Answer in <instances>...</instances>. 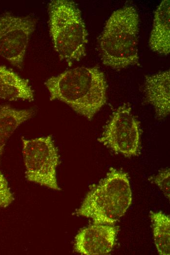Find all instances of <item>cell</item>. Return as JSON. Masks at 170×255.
I'll use <instances>...</instances> for the list:
<instances>
[{"label":"cell","instance_id":"5bb4252c","mask_svg":"<svg viewBox=\"0 0 170 255\" xmlns=\"http://www.w3.org/2000/svg\"><path fill=\"white\" fill-rule=\"evenodd\" d=\"M149 180L158 186L164 195L170 200V169L166 168L159 171L155 176L149 178Z\"/></svg>","mask_w":170,"mask_h":255},{"label":"cell","instance_id":"6da1fadb","mask_svg":"<svg viewBox=\"0 0 170 255\" xmlns=\"http://www.w3.org/2000/svg\"><path fill=\"white\" fill-rule=\"evenodd\" d=\"M50 99L61 101L91 120L106 104L107 85L97 67H77L48 79Z\"/></svg>","mask_w":170,"mask_h":255},{"label":"cell","instance_id":"277c9868","mask_svg":"<svg viewBox=\"0 0 170 255\" xmlns=\"http://www.w3.org/2000/svg\"><path fill=\"white\" fill-rule=\"evenodd\" d=\"M49 26L54 48L68 65L86 54L87 32L76 4L68 0H53L48 6Z\"/></svg>","mask_w":170,"mask_h":255},{"label":"cell","instance_id":"52a82bcc","mask_svg":"<svg viewBox=\"0 0 170 255\" xmlns=\"http://www.w3.org/2000/svg\"><path fill=\"white\" fill-rule=\"evenodd\" d=\"M36 20L9 13L0 15V56L21 68L30 35Z\"/></svg>","mask_w":170,"mask_h":255},{"label":"cell","instance_id":"5b68a950","mask_svg":"<svg viewBox=\"0 0 170 255\" xmlns=\"http://www.w3.org/2000/svg\"><path fill=\"white\" fill-rule=\"evenodd\" d=\"M21 141L26 179L48 188L59 190L56 173L59 156L52 136L31 139L22 137Z\"/></svg>","mask_w":170,"mask_h":255},{"label":"cell","instance_id":"8992f818","mask_svg":"<svg viewBox=\"0 0 170 255\" xmlns=\"http://www.w3.org/2000/svg\"><path fill=\"white\" fill-rule=\"evenodd\" d=\"M98 141L115 153L138 155L140 149L139 122L129 104L124 103L113 112Z\"/></svg>","mask_w":170,"mask_h":255},{"label":"cell","instance_id":"4fadbf2b","mask_svg":"<svg viewBox=\"0 0 170 255\" xmlns=\"http://www.w3.org/2000/svg\"><path fill=\"white\" fill-rule=\"evenodd\" d=\"M154 243L160 255L170 254V218L162 212H150Z\"/></svg>","mask_w":170,"mask_h":255},{"label":"cell","instance_id":"30bf717a","mask_svg":"<svg viewBox=\"0 0 170 255\" xmlns=\"http://www.w3.org/2000/svg\"><path fill=\"white\" fill-rule=\"evenodd\" d=\"M149 46L159 54L170 52V1L163 0L156 10L150 32Z\"/></svg>","mask_w":170,"mask_h":255},{"label":"cell","instance_id":"7c38bea8","mask_svg":"<svg viewBox=\"0 0 170 255\" xmlns=\"http://www.w3.org/2000/svg\"><path fill=\"white\" fill-rule=\"evenodd\" d=\"M34 113L32 109H18L9 105H0V161L8 138Z\"/></svg>","mask_w":170,"mask_h":255},{"label":"cell","instance_id":"9a60e30c","mask_svg":"<svg viewBox=\"0 0 170 255\" xmlns=\"http://www.w3.org/2000/svg\"><path fill=\"white\" fill-rule=\"evenodd\" d=\"M14 200L8 182L0 172V208H4L10 205Z\"/></svg>","mask_w":170,"mask_h":255},{"label":"cell","instance_id":"3957f363","mask_svg":"<svg viewBox=\"0 0 170 255\" xmlns=\"http://www.w3.org/2000/svg\"><path fill=\"white\" fill-rule=\"evenodd\" d=\"M131 202L128 174L111 168L104 178L91 187L76 213L91 219L93 224L114 225Z\"/></svg>","mask_w":170,"mask_h":255},{"label":"cell","instance_id":"9c48e42d","mask_svg":"<svg viewBox=\"0 0 170 255\" xmlns=\"http://www.w3.org/2000/svg\"><path fill=\"white\" fill-rule=\"evenodd\" d=\"M146 102L154 109L159 119L168 116L170 112V70L146 76L144 83Z\"/></svg>","mask_w":170,"mask_h":255},{"label":"cell","instance_id":"8fae6325","mask_svg":"<svg viewBox=\"0 0 170 255\" xmlns=\"http://www.w3.org/2000/svg\"><path fill=\"white\" fill-rule=\"evenodd\" d=\"M34 97L33 90L27 80L0 66V98L10 101H32Z\"/></svg>","mask_w":170,"mask_h":255},{"label":"cell","instance_id":"7a4b0ae2","mask_svg":"<svg viewBox=\"0 0 170 255\" xmlns=\"http://www.w3.org/2000/svg\"><path fill=\"white\" fill-rule=\"evenodd\" d=\"M139 18L132 6L114 11L107 20L99 40L102 63L120 70L139 64Z\"/></svg>","mask_w":170,"mask_h":255},{"label":"cell","instance_id":"ba28073f","mask_svg":"<svg viewBox=\"0 0 170 255\" xmlns=\"http://www.w3.org/2000/svg\"><path fill=\"white\" fill-rule=\"evenodd\" d=\"M119 227L93 224L82 229L75 237V251L82 255H103L113 248Z\"/></svg>","mask_w":170,"mask_h":255}]
</instances>
